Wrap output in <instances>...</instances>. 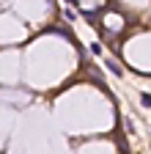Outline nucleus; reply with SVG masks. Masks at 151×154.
Masks as SVG:
<instances>
[{
	"instance_id": "f03ea898",
	"label": "nucleus",
	"mask_w": 151,
	"mask_h": 154,
	"mask_svg": "<svg viewBox=\"0 0 151 154\" xmlns=\"http://www.w3.org/2000/svg\"><path fill=\"white\" fill-rule=\"evenodd\" d=\"M140 105L143 107H151V94H140Z\"/></svg>"
},
{
	"instance_id": "f257e3e1",
	"label": "nucleus",
	"mask_w": 151,
	"mask_h": 154,
	"mask_svg": "<svg viewBox=\"0 0 151 154\" xmlns=\"http://www.w3.org/2000/svg\"><path fill=\"white\" fill-rule=\"evenodd\" d=\"M107 69H110L113 74H116V77H121V74H124V69H121V66H118L116 61H107Z\"/></svg>"
},
{
	"instance_id": "20e7f679",
	"label": "nucleus",
	"mask_w": 151,
	"mask_h": 154,
	"mask_svg": "<svg viewBox=\"0 0 151 154\" xmlns=\"http://www.w3.org/2000/svg\"><path fill=\"white\" fill-rule=\"evenodd\" d=\"M66 3H77V0H66Z\"/></svg>"
},
{
	"instance_id": "7ed1b4c3",
	"label": "nucleus",
	"mask_w": 151,
	"mask_h": 154,
	"mask_svg": "<svg viewBox=\"0 0 151 154\" xmlns=\"http://www.w3.org/2000/svg\"><path fill=\"white\" fill-rule=\"evenodd\" d=\"M91 52L93 55H102V44H91Z\"/></svg>"
}]
</instances>
